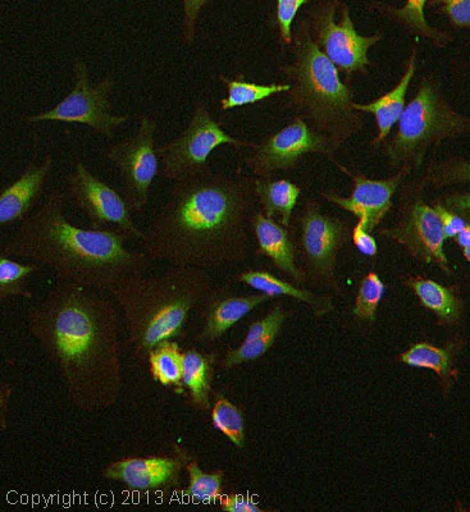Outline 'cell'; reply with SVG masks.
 Returning <instances> with one entry per match:
<instances>
[{
    "mask_svg": "<svg viewBox=\"0 0 470 512\" xmlns=\"http://www.w3.org/2000/svg\"><path fill=\"white\" fill-rule=\"evenodd\" d=\"M26 327L67 399L94 415L116 406L125 388L121 315L112 297L58 282L26 312Z\"/></svg>",
    "mask_w": 470,
    "mask_h": 512,
    "instance_id": "cell-1",
    "label": "cell"
},
{
    "mask_svg": "<svg viewBox=\"0 0 470 512\" xmlns=\"http://www.w3.org/2000/svg\"><path fill=\"white\" fill-rule=\"evenodd\" d=\"M257 210L252 177L211 169L172 185L143 231L141 251L152 263L208 272L244 263Z\"/></svg>",
    "mask_w": 470,
    "mask_h": 512,
    "instance_id": "cell-2",
    "label": "cell"
},
{
    "mask_svg": "<svg viewBox=\"0 0 470 512\" xmlns=\"http://www.w3.org/2000/svg\"><path fill=\"white\" fill-rule=\"evenodd\" d=\"M65 191L54 189L18 224L2 255L50 269L59 282L111 290L118 282L149 271L143 251L127 248L113 231L81 228L68 221Z\"/></svg>",
    "mask_w": 470,
    "mask_h": 512,
    "instance_id": "cell-3",
    "label": "cell"
},
{
    "mask_svg": "<svg viewBox=\"0 0 470 512\" xmlns=\"http://www.w3.org/2000/svg\"><path fill=\"white\" fill-rule=\"evenodd\" d=\"M212 288L211 273L182 267L131 276L113 286L108 294L120 310L132 355L144 360L155 346L180 337Z\"/></svg>",
    "mask_w": 470,
    "mask_h": 512,
    "instance_id": "cell-4",
    "label": "cell"
},
{
    "mask_svg": "<svg viewBox=\"0 0 470 512\" xmlns=\"http://www.w3.org/2000/svg\"><path fill=\"white\" fill-rule=\"evenodd\" d=\"M290 49V62L280 67L290 85L287 108L339 150L364 127L365 114L354 108V90L314 43L305 17L294 30Z\"/></svg>",
    "mask_w": 470,
    "mask_h": 512,
    "instance_id": "cell-5",
    "label": "cell"
},
{
    "mask_svg": "<svg viewBox=\"0 0 470 512\" xmlns=\"http://www.w3.org/2000/svg\"><path fill=\"white\" fill-rule=\"evenodd\" d=\"M469 134L470 117L450 103L441 80L428 73L419 81L413 99L406 103L394 134L381 145V153L395 171L412 173L432 149Z\"/></svg>",
    "mask_w": 470,
    "mask_h": 512,
    "instance_id": "cell-6",
    "label": "cell"
},
{
    "mask_svg": "<svg viewBox=\"0 0 470 512\" xmlns=\"http://www.w3.org/2000/svg\"><path fill=\"white\" fill-rule=\"evenodd\" d=\"M296 250L308 285L323 294L342 295L339 281L341 250L350 241L348 222L325 212L318 200L309 198L296 219Z\"/></svg>",
    "mask_w": 470,
    "mask_h": 512,
    "instance_id": "cell-7",
    "label": "cell"
},
{
    "mask_svg": "<svg viewBox=\"0 0 470 512\" xmlns=\"http://www.w3.org/2000/svg\"><path fill=\"white\" fill-rule=\"evenodd\" d=\"M310 35L322 53L344 73L345 82L354 75L367 76L373 67L369 52L385 39L382 31L362 35L355 29L351 8L341 0H318L305 11Z\"/></svg>",
    "mask_w": 470,
    "mask_h": 512,
    "instance_id": "cell-8",
    "label": "cell"
},
{
    "mask_svg": "<svg viewBox=\"0 0 470 512\" xmlns=\"http://www.w3.org/2000/svg\"><path fill=\"white\" fill-rule=\"evenodd\" d=\"M223 145L252 149L254 143L228 134L214 120L207 102L196 99L185 130L168 143L157 145L162 176L175 184L211 171L209 158Z\"/></svg>",
    "mask_w": 470,
    "mask_h": 512,
    "instance_id": "cell-9",
    "label": "cell"
},
{
    "mask_svg": "<svg viewBox=\"0 0 470 512\" xmlns=\"http://www.w3.org/2000/svg\"><path fill=\"white\" fill-rule=\"evenodd\" d=\"M73 86L65 98L49 111L29 114L26 123L38 125L43 122L77 123L112 139L114 132L130 120L129 114L113 112L112 95L116 81L104 76L97 84H91L88 64L76 58L72 64Z\"/></svg>",
    "mask_w": 470,
    "mask_h": 512,
    "instance_id": "cell-10",
    "label": "cell"
},
{
    "mask_svg": "<svg viewBox=\"0 0 470 512\" xmlns=\"http://www.w3.org/2000/svg\"><path fill=\"white\" fill-rule=\"evenodd\" d=\"M400 203L394 224L380 235L394 241L417 262L433 265L451 276L454 273L445 253V235L435 208L423 198L424 190L415 180L400 187Z\"/></svg>",
    "mask_w": 470,
    "mask_h": 512,
    "instance_id": "cell-11",
    "label": "cell"
},
{
    "mask_svg": "<svg viewBox=\"0 0 470 512\" xmlns=\"http://www.w3.org/2000/svg\"><path fill=\"white\" fill-rule=\"evenodd\" d=\"M65 184L67 200L88 218L91 228L113 231L125 241L140 242L143 231L134 221L125 196L91 172L84 162L75 160Z\"/></svg>",
    "mask_w": 470,
    "mask_h": 512,
    "instance_id": "cell-12",
    "label": "cell"
},
{
    "mask_svg": "<svg viewBox=\"0 0 470 512\" xmlns=\"http://www.w3.org/2000/svg\"><path fill=\"white\" fill-rule=\"evenodd\" d=\"M157 121L149 114L138 116V130L109 146L106 158L120 172L123 192L132 213H140L149 203L150 189L161 163L155 145Z\"/></svg>",
    "mask_w": 470,
    "mask_h": 512,
    "instance_id": "cell-13",
    "label": "cell"
},
{
    "mask_svg": "<svg viewBox=\"0 0 470 512\" xmlns=\"http://www.w3.org/2000/svg\"><path fill=\"white\" fill-rule=\"evenodd\" d=\"M244 166L252 177H272L277 172L294 169L309 155H323L333 159L337 152L331 141L310 128L300 117H294L249 149Z\"/></svg>",
    "mask_w": 470,
    "mask_h": 512,
    "instance_id": "cell-14",
    "label": "cell"
},
{
    "mask_svg": "<svg viewBox=\"0 0 470 512\" xmlns=\"http://www.w3.org/2000/svg\"><path fill=\"white\" fill-rule=\"evenodd\" d=\"M331 162L353 181V191L349 196H342L336 190H325L321 191L322 198L337 208L353 214L358 221L363 222L369 232L376 230L389 214L394 205L396 192L408 180L410 173L405 169H399L389 178L373 180L362 172L351 171L335 158L331 159Z\"/></svg>",
    "mask_w": 470,
    "mask_h": 512,
    "instance_id": "cell-15",
    "label": "cell"
},
{
    "mask_svg": "<svg viewBox=\"0 0 470 512\" xmlns=\"http://www.w3.org/2000/svg\"><path fill=\"white\" fill-rule=\"evenodd\" d=\"M184 472L181 446L175 445L171 454L113 460L102 469V478L130 492H168L180 486Z\"/></svg>",
    "mask_w": 470,
    "mask_h": 512,
    "instance_id": "cell-16",
    "label": "cell"
},
{
    "mask_svg": "<svg viewBox=\"0 0 470 512\" xmlns=\"http://www.w3.org/2000/svg\"><path fill=\"white\" fill-rule=\"evenodd\" d=\"M271 297L262 292L235 295L225 287H214L199 306V328L194 335L198 344H213L226 335L235 324L243 320Z\"/></svg>",
    "mask_w": 470,
    "mask_h": 512,
    "instance_id": "cell-17",
    "label": "cell"
},
{
    "mask_svg": "<svg viewBox=\"0 0 470 512\" xmlns=\"http://www.w3.org/2000/svg\"><path fill=\"white\" fill-rule=\"evenodd\" d=\"M54 169L53 154L27 164L21 175L0 192V223L3 227L25 221L38 205Z\"/></svg>",
    "mask_w": 470,
    "mask_h": 512,
    "instance_id": "cell-18",
    "label": "cell"
},
{
    "mask_svg": "<svg viewBox=\"0 0 470 512\" xmlns=\"http://www.w3.org/2000/svg\"><path fill=\"white\" fill-rule=\"evenodd\" d=\"M252 232L257 241L258 254L266 258L298 286H307V274L298 260V250L289 230L275 219L269 218L258 208L252 222Z\"/></svg>",
    "mask_w": 470,
    "mask_h": 512,
    "instance_id": "cell-19",
    "label": "cell"
},
{
    "mask_svg": "<svg viewBox=\"0 0 470 512\" xmlns=\"http://www.w3.org/2000/svg\"><path fill=\"white\" fill-rule=\"evenodd\" d=\"M418 70V47L414 45L410 49L408 58H406L403 75H401L398 84L387 93L378 96L377 99L368 103H355V111L363 114H372L376 121V137L372 140L373 149L380 146L389 139L392 130L398 125L401 114L406 107V95L410 84Z\"/></svg>",
    "mask_w": 470,
    "mask_h": 512,
    "instance_id": "cell-20",
    "label": "cell"
},
{
    "mask_svg": "<svg viewBox=\"0 0 470 512\" xmlns=\"http://www.w3.org/2000/svg\"><path fill=\"white\" fill-rule=\"evenodd\" d=\"M365 7L368 11L400 27L406 34L426 40L437 49H445L454 43L453 31L442 30L440 27L431 25L427 20V0H408L400 7L387 2H369Z\"/></svg>",
    "mask_w": 470,
    "mask_h": 512,
    "instance_id": "cell-21",
    "label": "cell"
},
{
    "mask_svg": "<svg viewBox=\"0 0 470 512\" xmlns=\"http://www.w3.org/2000/svg\"><path fill=\"white\" fill-rule=\"evenodd\" d=\"M235 281L252 287L257 292H262V294L271 297V299L289 297V299L299 301L301 304L308 305L310 310L318 317L332 312L333 309V301L330 295L314 291L312 288L295 285L294 282L277 277L271 272L264 271V269H248V271L237 274Z\"/></svg>",
    "mask_w": 470,
    "mask_h": 512,
    "instance_id": "cell-22",
    "label": "cell"
},
{
    "mask_svg": "<svg viewBox=\"0 0 470 512\" xmlns=\"http://www.w3.org/2000/svg\"><path fill=\"white\" fill-rule=\"evenodd\" d=\"M401 282L417 296L424 308L436 315L441 326L455 327L462 322L464 301L455 288L423 276H406Z\"/></svg>",
    "mask_w": 470,
    "mask_h": 512,
    "instance_id": "cell-23",
    "label": "cell"
},
{
    "mask_svg": "<svg viewBox=\"0 0 470 512\" xmlns=\"http://www.w3.org/2000/svg\"><path fill=\"white\" fill-rule=\"evenodd\" d=\"M252 187L258 208L269 218H280L281 226L289 230L303 192L301 187L285 178L272 177H252Z\"/></svg>",
    "mask_w": 470,
    "mask_h": 512,
    "instance_id": "cell-24",
    "label": "cell"
},
{
    "mask_svg": "<svg viewBox=\"0 0 470 512\" xmlns=\"http://www.w3.org/2000/svg\"><path fill=\"white\" fill-rule=\"evenodd\" d=\"M217 356L199 350L184 352L182 384L195 410L208 413L212 409L213 379L216 374Z\"/></svg>",
    "mask_w": 470,
    "mask_h": 512,
    "instance_id": "cell-25",
    "label": "cell"
},
{
    "mask_svg": "<svg viewBox=\"0 0 470 512\" xmlns=\"http://www.w3.org/2000/svg\"><path fill=\"white\" fill-rule=\"evenodd\" d=\"M181 455L184 459L185 472L189 477L184 495L196 504L212 505L219 502L225 493L223 492L225 472L222 469H216L211 473H205L199 461L184 447H181Z\"/></svg>",
    "mask_w": 470,
    "mask_h": 512,
    "instance_id": "cell-26",
    "label": "cell"
},
{
    "mask_svg": "<svg viewBox=\"0 0 470 512\" xmlns=\"http://www.w3.org/2000/svg\"><path fill=\"white\" fill-rule=\"evenodd\" d=\"M219 80L226 86V98L221 99L219 107L221 111L228 112L232 109L245 107L271 98L276 94H286L290 90L287 82H271V84H257L245 79L244 73H239L235 79L227 76H219Z\"/></svg>",
    "mask_w": 470,
    "mask_h": 512,
    "instance_id": "cell-27",
    "label": "cell"
},
{
    "mask_svg": "<svg viewBox=\"0 0 470 512\" xmlns=\"http://www.w3.org/2000/svg\"><path fill=\"white\" fill-rule=\"evenodd\" d=\"M455 346L437 347L421 342L413 345L399 356V361L409 367L430 369L441 379L445 388L451 387V382L456 377L454 360L456 356Z\"/></svg>",
    "mask_w": 470,
    "mask_h": 512,
    "instance_id": "cell-28",
    "label": "cell"
},
{
    "mask_svg": "<svg viewBox=\"0 0 470 512\" xmlns=\"http://www.w3.org/2000/svg\"><path fill=\"white\" fill-rule=\"evenodd\" d=\"M150 376L163 387L184 391V351L175 340L164 341L146 356Z\"/></svg>",
    "mask_w": 470,
    "mask_h": 512,
    "instance_id": "cell-29",
    "label": "cell"
},
{
    "mask_svg": "<svg viewBox=\"0 0 470 512\" xmlns=\"http://www.w3.org/2000/svg\"><path fill=\"white\" fill-rule=\"evenodd\" d=\"M417 181L424 191L469 186L470 159L463 155H455V157L435 160L428 164Z\"/></svg>",
    "mask_w": 470,
    "mask_h": 512,
    "instance_id": "cell-30",
    "label": "cell"
},
{
    "mask_svg": "<svg viewBox=\"0 0 470 512\" xmlns=\"http://www.w3.org/2000/svg\"><path fill=\"white\" fill-rule=\"evenodd\" d=\"M211 420L213 427L227 438L232 445L244 448L246 443V425L243 411L226 396L218 393L212 402Z\"/></svg>",
    "mask_w": 470,
    "mask_h": 512,
    "instance_id": "cell-31",
    "label": "cell"
},
{
    "mask_svg": "<svg viewBox=\"0 0 470 512\" xmlns=\"http://www.w3.org/2000/svg\"><path fill=\"white\" fill-rule=\"evenodd\" d=\"M38 269V264L21 263L11 256L2 255V259H0V301L7 303L17 297H30L31 294L27 290V286Z\"/></svg>",
    "mask_w": 470,
    "mask_h": 512,
    "instance_id": "cell-32",
    "label": "cell"
},
{
    "mask_svg": "<svg viewBox=\"0 0 470 512\" xmlns=\"http://www.w3.org/2000/svg\"><path fill=\"white\" fill-rule=\"evenodd\" d=\"M386 286L380 274L369 272L360 282L354 303V315L362 322L371 323L376 319L378 306L385 296Z\"/></svg>",
    "mask_w": 470,
    "mask_h": 512,
    "instance_id": "cell-33",
    "label": "cell"
},
{
    "mask_svg": "<svg viewBox=\"0 0 470 512\" xmlns=\"http://www.w3.org/2000/svg\"><path fill=\"white\" fill-rule=\"evenodd\" d=\"M309 0H278L276 3L275 21L278 31V40L282 47L291 48L294 29L292 25L301 8L308 6Z\"/></svg>",
    "mask_w": 470,
    "mask_h": 512,
    "instance_id": "cell-34",
    "label": "cell"
},
{
    "mask_svg": "<svg viewBox=\"0 0 470 512\" xmlns=\"http://www.w3.org/2000/svg\"><path fill=\"white\" fill-rule=\"evenodd\" d=\"M211 4L208 0H185L181 3L182 21L180 27V39L185 47H193L196 40L199 20L205 8Z\"/></svg>",
    "mask_w": 470,
    "mask_h": 512,
    "instance_id": "cell-35",
    "label": "cell"
},
{
    "mask_svg": "<svg viewBox=\"0 0 470 512\" xmlns=\"http://www.w3.org/2000/svg\"><path fill=\"white\" fill-rule=\"evenodd\" d=\"M428 7H435L454 30L470 29V0H433Z\"/></svg>",
    "mask_w": 470,
    "mask_h": 512,
    "instance_id": "cell-36",
    "label": "cell"
},
{
    "mask_svg": "<svg viewBox=\"0 0 470 512\" xmlns=\"http://www.w3.org/2000/svg\"><path fill=\"white\" fill-rule=\"evenodd\" d=\"M432 204L440 205V207L450 210L456 216L467 219L470 222V191L469 190H453L446 194L438 196L432 201Z\"/></svg>",
    "mask_w": 470,
    "mask_h": 512,
    "instance_id": "cell-37",
    "label": "cell"
},
{
    "mask_svg": "<svg viewBox=\"0 0 470 512\" xmlns=\"http://www.w3.org/2000/svg\"><path fill=\"white\" fill-rule=\"evenodd\" d=\"M219 507L227 512H266L268 509L260 506L253 497L240 493H223Z\"/></svg>",
    "mask_w": 470,
    "mask_h": 512,
    "instance_id": "cell-38",
    "label": "cell"
},
{
    "mask_svg": "<svg viewBox=\"0 0 470 512\" xmlns=\"http://www.w3.org/2000/svg\"><path fill=\"white\" fill-rule=\"evenodd\" d=\"M350 240L359 253L365 256H376L378 253V245L372 233L367 230L363 222L358 221L353 228H351Z\"/></svg>",
    "mask_w": 470,
    "mask_h": 512,
    "instance_id": "cell-39",
    "label": "cell"
},
{
    "mask_svg": "<svg viewBox=\"0 0 470 512\" xmlns=\"http://www.w3.org/2000/svg\"><path fill=\"white\" fill-rule=\"evenodd\" d=\"M431 205L435 208L438 218H440L442 231H444L446 240H453L454 237L463 230V228L469 226L470 222L467 221V219L456 216V214L451 213L450 210L440 207V205Z\"/></svg>",
    "mask_w": 470,
    "mask_h": 512,
    "instance_id": "cell-40",
    "label": "cell"
},
{
    "mask_svg": "<svg viewBox=\"0 0 470 512\" xmlns=\"http://www.w3.org/2000/svg\"><path fill=\"white\" fill-rule=\"evenodd\" d=\"M13 392L15 391H13L11 383L3 381L2 384H0V429H2V432L7 431Z\"/></svg>",
    "mask_w": 470,
    "mask_h": 512,
    "instance_id": "cell-41",
    "label": "cell"
},
{
    "mask_svg": "<svg viewBox=\"0 0 470 512\" xmlns=\"http://www.w3.org/2000/svg\"><path fill=\"white\" fill-rule=\"evenodd\" d=\"M455 244L459 246L462 255L464 256L465 262H470V224L463 228L453 239Z\"/></svg>",
    "mask_w": 470,
    "mask_h": 512,
    "instance_id": "cell-42",
    "label": "cell"
}]
</instances>
